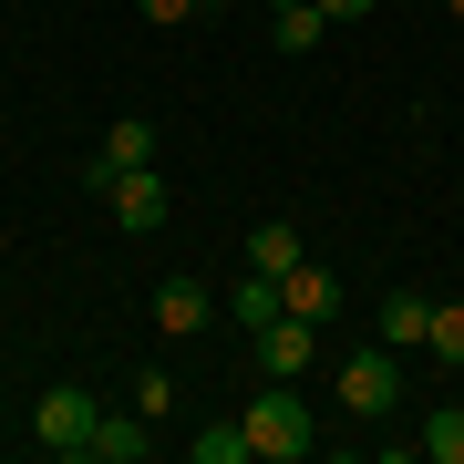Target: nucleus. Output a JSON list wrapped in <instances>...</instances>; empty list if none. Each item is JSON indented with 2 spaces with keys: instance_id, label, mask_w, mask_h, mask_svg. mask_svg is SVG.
I'll list each match as a JSON object with an SVG mask.
<instances>
[{
  "instance_id": "14",
  "label": "nucleus",
  "mask_w": 464,
  "mask_h": 464,
  "mask_svg": "<svg viewBox=\"0 0 464 464\" xmlns=\"http://www.w3.org/2000/svg\"><path fill=\"white\" fill-rule=\"evenodd\" d=\"M186 464H258V454H248V423H207V433H186Z\"/></svg>"
},
{
  "instance_id": "13",
  "label": "nucleus",
  "mask_w": 464,
  "mask_h": 464,
  "mask_svg": "<svg viewBox=\"0 0 464 464\" xmlns=\"http://www.w3.org/2000/svg\"><path fill=\"white\" fill-rule=\"evenodd\" d=\"M413 454H423V464H464V402H444V413H423Z\"/></svg>"
},
{
  "instance_id": "9",
  "label": "nucleus",
  "mask_w": 464,
  "mask_h": 464,
  "mask_svg": "<svg viewBox=\"0 0 464 464\" xmlns=\"http://www.w3.org/2000/svg\"><path fill=\"white\" fill-rule=\"evenodd\" d=\"M93 464H145L155 454V433H145V413H93V444H83Z\"/></svg>"
},
{
  "instance_id": "7",
  "label": "nucleus",
  "mask_w": 464,
  "mask_h": 464,
  "mask_svg": "<svg viewBox=\"0 0 464 464\" xmlns=\"http://www.w3.org/2000/svg\"><path fill=\"white\" fill-rule=\"evenodd\" d=\"M134 166H155V124H145V114H124V124H114V134L93 145L83 186H103V176H134Z\"/></svg>"
},
{
  "instance_id": "18",
  "label": "nucleus",
  "mask_w": 464,
  "mask_h": 464,
  "mask_svg": "<svg viewBox=\"0 0 464 464\" xmlns=\"http://www.w3.org/2000/svg\"><path fill=\"white\" fill-rule=\"evenodd\" d=\"M207 0H134V21H155V32H176V21H197Z\"/></svg>"
},
{
  "instance_id": "4",
  "label": "nucleus",
  "mask_w": 464,
  "mask_h": 464,
  "mask_svg": "<svg viewBox=\"0 0 464 464\" xmlns=\"http://www.w3.org/2000/svg\"><path fill=\"white\" fill-rule=\"evenodd\" d=\"M93 197H103V217H114L124 237H155V227L176 217V197H166V176H155V166H134V176H103Z\"/></svg>"
},
{
  "instance_id": "1",
  "label": "nucleus",
  "mask_w": 464,
  "mask_h": 464,
  "mask_svg": "<svg viewBox=\"0 0 464 464\" xmlns=\"http://www.w3.org/2000/svg\"><path fill=\"white\" fill-rule=\"evenodd\" d=\"M237 423H248V454L258 464H310L320 454V423H310V402H299V382H258V402Z\"/></svg>"
},
{
  "instance_id": "21",
  "label": "nucleus",
  "mask_w": 464,
  "mask_h": 464,
  "mask_svg": "<svg viewBox=\"0 0 464 464\" xmlns=\"http://www.w3.org/2000/svg\"><path fill=\"white\" fill-rule=\"evenodd\" d=\"M454 21H464V0H454Z\"/></svg>"
},
{
  "instance_id": "5",
  "label": "nucleus",
  "mask_w": 464,
  "mask_h": 464,
  "mask_svg": "<svg viewBox=\"0 0 464 464\" xmlns=\"http://www.w3.org/2000/svg\"><path fill=\"white\" fill-rule=\"evenodd\" d=\"M392 402H402V362H392V341L341 351V413H392Z\"/></svg>"
},
{
  "instance_id": "3",
  "label": "nucleus",
  "mask_w": 464,
  "mask_h": 464,
  "mask_svg": "<svg viewBox=\"0 0 464 464\" xmlns=\"http://www.w3.org/2000/svg\"><path fill=\"white\" fill-rule=\"evenodd\" d=\"M93 413H103V402L83 392V382H52V392L32 402V444L42 454H83L93 444Z\"/></svg>"
},
{
  "instance_id": "10",
  "label": "nucleus",
  "mask_w": 464,
  "mask_h": 464,
  "mask_svg": "<svg viewBox=\"0 0 464 464\" xmlns=\"http://www.w3.org/2000/svg\"><path fill=\"white\" fill-rule=\"evenodd\" d=\"M248 268H258V279H289V268H299V217H258V227H248Z\"/></svg>"
},
{
  "instance_id": "6",
  "label": "nucleus",
  "mask_w": 464,
  "mask_h": 464,
  "mask_svg": "<svg viewBox=\"0 0 464 464\" xmlns=\"http://www.w3.org/2000/svg\"><path fill=\"white\" fill-rule=\"evenodd\" d=\"M279 310H299V320H320V331H331V320L351 310V289H341V268H310V258H299L289 279H279Z\"/></svg>"
},
{
  "instance_id": "2",
  "label": "nucleus",
  "mask_w": 464,
  "mask_h": 464,
  "mask_svg": "<svg viewBox=\"0 0 464 464\" xmlns=\"http://www.w3.org/2000/svg\"><path fill=\"white\" fill-rule=\"evenodd\" d=\"M248 362H258V382H299V372L320 362V320H299V310L258 320V331H248Z\"/></svg>"
},
{
  "instance_id": "8",
  "label": "nucleus",
  "mask_w": 464,
  "mask_h": 464,
  "mask_svg": "<svg viewBox=\"0 0 464 464\" xmlns=\"http://www.w3.org/2000/svg\"><path fill=\"white\" fill-rule=\"evenodd\" d=\"M207 320H217V299H207V279H166V289H155V331H166V341H197Z\"/></svg>"
},
{
  "instance_id": "12",
  "label": "nucleus",
  "mask_w": 464,
  "mask_h": 464,
  "mask_svg": "<svg viewBox=\"0 0 464 464\" xmlns=\"http://www.w3.org/2000/svg\"><path fill=\"white\" fill-rule=\"evenodd\" d=\"M320 32H331V11H320V0H289V11L268 21V42H279L289 63H299V52H320Z\"/></svg>"
},
{
  "instance_id": "15",
  "label": "nucleus",
  "mask_w": 464,
  "mask_h": 464,
  "mask_svg": "<svg viewBox=\"0 0 464 464\" xmlns=\"http://www.w3.org/2000/svg\"><path fill=\"white\" fill-rule=\"evenodd\" d=\"M227 310H237V331H258V320H279V279H258V268H248V279L227 289Z\"/></svg>"
},
{
  "instance_id": "16",
  "label": "nucleus",
  "mask_w": 464,
  "mask_h": 464,
  "mask_svg": "<svg viewBox=\"0 0 464 464\" xmlns=\"http://www.w3.org/2000/svg\"><path fill=\"white\" fill-rule=\"evenodd\" d=\"M423 351L464 372V299H433V331H423Z\"/></svg>"
},
{
  "instance_id": "11",
  "label": "nucleus",
  "mask_w": 464,
  "mask_h": 464,
  "mask_svg": "<svg viewBox=\"0 0 464 464\" xmlns=\"http://www.w3.org/2000/svg\"><path fill=\"white\" fill-rule=\"evenodd\" d=\"M423 331H433V299L423 289H392V299H382V341H392V351H423Z\"/></svg>"
},
{
  "instance_id": "17",
  "label": "nucleus",
  "mask_w": 464,
  "mask_h": 464,
  "mask_svg": "<svg viewBox=\"0 0 464 464\" xmlns=\"http://www.w3.org/2000/svg\"><path fill=\"white\" fill-rule=\"evenodd\" d=\"M134 413H145V423H166V413H176V372H166V362L134 372Z\"/></svg>"
},
{
  "instance_id": "20",
  "label": "nucleus",
  "mask_w": 464,
  "mask_h": 464,
  "mask_svg": "<svg viewBox=\"0 0 464 464\" xmlns=\"http://www.w3.org/2000/svg\"><path fill=\"white\" fill-rule=\"evenodd\" d=\"M268 11H289V0H268Z\"/></svg>"
},
{
  "instance_id": "19",
  "label": "nucleus",
  "mask_w": 464,
  "mask_h": 464,
  "mask_svg": "<svg viewBox=\"0 0 464 464\" xmlns=\"http://www.w3.org/2000/svg\"><path fill=\"white\" fill-rule=\"evenodd\" d=\"M320 11H331V21H362V11H372V0H320Z\"/></svg>"
}]
</instances>
